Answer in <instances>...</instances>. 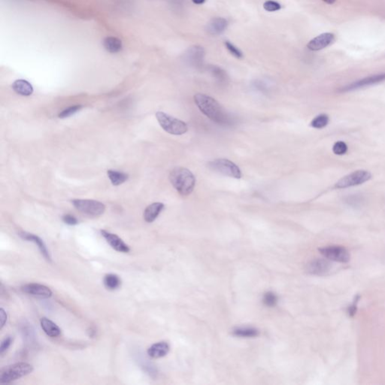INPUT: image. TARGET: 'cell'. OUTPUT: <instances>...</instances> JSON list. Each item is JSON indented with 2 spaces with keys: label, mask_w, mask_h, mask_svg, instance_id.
<instances>
[{
  "label": "cell",
  "mask_w": 385,
  "mask_h": 385,
  "mask_svg": "<svg viewBox=\"0 0 385 385\" xmlns=\"http://www.w3.org/2000/svg\"><path fill=\"white\" fill-rule=\"evenodd\" d=\"M194 102L200 112L213 122L221 126L231 124V117L229 116L225 109L212 97L203 93H197L194 96Z\"/></svg>",
  "instance_id": "1"
},
{
  "label": "cell",
  "mask_w": 385,
  "mask_h": 385,
  "mask_svg": "<svg viewBox=\"0 0 385 385\" xmlns=\"http://www.w3.org/2000/svg\"><path fill=\"white\" fill-rule=\"evenodd\" d=\"M169 180L174 188L181 196L190 195L196 185V178L189 169L175 167L171 171Z\"/></svg>",
  "instance_id": "2"
},
{
  "label": "cell",
  "mask_w": 385,
  "mask_h": 385,
  "mask_svg": "<svg viewBox=\"0 0 385 385\" xmlns=\"http://www.w3.org/2000/svg\"><path fill=\"white\" fill-rule=\"evenodd\" d=\"M33 366L27 363H18L5 366L0 372V384H9L31 373Z\"/></svg>",
  "instance_id": "3"
},
{
  "label": "cell",
  "mask_w": 385,
  "mask_h": 385,
  "mask_svg": "<svg viewBox=\"0 0 385 385\" xmlns=\"http://www.w3.org/2000/svg\"><path fill=\"white\" fill-rule=\"evenodd\" d=\"M156 118L160 127L169 134L180 136L187 133L188 130V127L185 122L170 116L164 112H157L156 114Z\"/></svg>",
  "instance_id": "4"
},
{
  "label": "cell",
  "mask_w": 385,
  "mask_h": 385,
  "mask_svg": "<svg viewBox=\"0 0 385 385\" xmlns=\"http://www.w3.org/2000/svg\"><path fill=\"white\" fill-rule=\"evenodd\" d=\"M209 169L214 172L222 174L225 176L239 179L242 178V172L237 165L227 159H216L209 163Z\"/></svg>",
  "instance_id": "5"
},
{
  "label": "cell",
  "mask_w": 385,
  "mask_h": 385,
  "mask_svg": "<svg viewBox=\"0 0 385 385\" xmlns=\"http://www.w3.org/2000/svg\"><path fill=\"white\" fill-rule=\"evenodd\" d=\"M372 178V174L366 170H357L352 173L345 175L337 181L335 187L337 189H345L354 186L360 185L369 181Z\"/></svg>",
  "instance_id": "6"
},
{
  "label": "cell",
  "mask_w": 385,
  "mask_h": 385,
  "mask_svg": "<svg viewBox=\"0 0 385 385\" xmlns=\"http://www.w3.org/2000/svg\"><path fill=\"white\" fill-rule=\"evenodd\" d=\"M72 203L77 210L90 216H100L106 211V206L97 200H73Z\"/></svg>",
  "instance_id": "7"
},
{
  "label": "cell",
  "mask_w": 385,
  "mask_h": 385,
  "mask_svg": "<svg viewBox=\"0 0 385 385\" xmlns=\"http://www.w3.org/2000/svg\"><path fill=\"white\" fill-rule=\"evenodd\" d=\"M320 252L327 260L339 263H348L350 260V254L346 248L338 245L324 247L320 248Z\"/></svg>",
  "instance_id": "8"
},
{
  "label": "cell",
  "mask_w": 385,
  "mask_h": 385,
  "mask_svg": "<svg viewBox=\"0 0 385 385\" xmlns=\"http://www.w3.org/2000/svg\"><path fill=\"white\" fill-rule=\"evenodd\" d=\"M385 81V73L376 74V75H370V76L362 78L358 81H354L345 87L341 89L342 92H349L352 90H358V89L363 88V87H369V86L374 85V84H378Z\"/></svg>",
  "instance_id": "9"
},
{
  "label": "cell",
  "mask_w": 385,
  "mask_h": 385,
  "mask_svg": "<svg viewBox=\"0 0 385 385\" xmlns=\"http://www.w3.org/2000/svg\"><path fill=\"white\" fill-rule=\"evenodd\" d=\"M335 41V35L331 33H323L314 38L308 43L307 47L311 51H317L327 48Z\"/></svg>",
  "instance_id": "10"
},
{
  "label": "cell",
  "mask_w": 385,
  "mask_h": 385,
  "mask_svg": "<svg viewBox=\"0 0 385 385\" xmlns=\"http://www.w3.org/2000/svg\"><path fill=\"white\" fill-rule=\"evenodd\" d=\"M21 291L25 294L39 298L48 299L52 296V291L49 287L37 283H30L21 287Z\"/></svg>",
  "instance_id": "11"
},
{
  "label": "cell",
  "mask_w": 385,
  "mask_h": 385,
  "mask_svg": "<svg viewBox=\"0 0 385 385\" xmlns=\"http://www.w3.org/2000/svg\"><path fill=\"white\" fill-rule=\"evenodd\" d=\"M331 263L324 259H315L308 263L306 270L311 275H324L330 272Z\"/></svg>",
  "instance_id": "12"
},
{
  "label": "cell",
  "mask_w": 385,
  "mask_h": 385,
  "mask_svg": "<svg viewBox=\"0 0 385 385\" xmlns=\"http://www.w3.org/2000/svg\"><path fill=\"white\" fill-rule=\"evenodd\" d=\"M102 236L106 239V242L111 245L113 249L118 252L128 253L130 252V248L118 235L109 233L106 230H101Z\"/></svg>",
  "instance_id": "13"
},
{
  "label": "cell",
  "mask_w": 385,
  "mask_h": 385,
  "mask_svg": "<svg viewBox=\"0 0 385 385\" xmlns=\"http://www.w3.org/2000/svg\"><path fill=\"white\" fill-rule=\"evenodd\" d=\"M204 48L199 45L190 47L187 49L185 54L186 60L194 66H201L204 60Z\"/></svg>",
  "instance_id": "14"
},
{
  "label": "cell",
  "mask_w": 385,
  "mask_h": 385,
  "mask_svg": "<svg viewBox=\"0 0 385 385\" xmlns=\"http://www.w3.org/2000/svg\"><path fill=\"white\" fill-rule=\"evenodd\" d=\"M19 236L24 240L29 241V242H32L36 244L42 256L48 261L51 262V255H50L49 251H48L45 242H43V240L40 237L36 236V235L32 234V233H26V232H21V233H19Z\"/></svg>",
  "instance_id": "15"
},
{
  "label": "cell",
  "mask_w": 385,
  "mask_h": 385,
  "mask_svg": "<svg viewBox=\"0 0 385 385\" xmlns=\"http://www.w3.org/2000/svg\"><path fill=\"white\" fill-rule=\"evenodd\" d=\"M228 27L227 20L223 18H215L211 20L206 26V31L212 36L222 34Z\"/></svg>",
  "instance_id": "16"
},
{
  "label": "cell",
  "mask_w": 385,
  "mask_h": 385,
  "mask_svg": "<svg viewBox=\"0 0 385 385\" xmlns=\"http://www.w3.org/2000/svg\"><path fill=\"white\" fill-rule=\"evenodd\" d=\"M170 347L166 342H160L151 345L148 349V355L151 358L158 359L165 357L169 353Z\"/></svg>",
  "instance_id": "17"
},
{
  "label": "cell",
  "mask_w": 385,
  "mask_h": 385,
  "mask_svg": "<svg viewBox=\"0 0 385 385\" xmlns=\"http://www.w3.org/2000/svg\"><path fill=\"white\" fill-rule=\"evenodd\" d=\"M163 209H164V204L163 203H152L148 206L144 212V219L147 223L154 222L158 218Z\"/></svg>",
  "instance_id": "18"
},
{
  "label": "cell",
  "mask_w": 385,
  "mask_h": 385,
  "mask_svg": "<svg viewBox=\"0 0 385 385\" xmlns=\"http://www.w3.org/2000/svg\"><path fill=\"white\" fill-rule=\"evenodd\" d=\"M40 324L42 330L50 337H58L61 334V330H60V327L55 323L48 319V318H41Z\"/></svg>",
  "instance_id": "19"
},
{
  "label": "cell",
  "mask_w": 385,
  "mask_h": 385,
  "mask_svg": "<svg viewBox=\"0 0 385 385\" xmlns=\"http://www.w3.org/2000/svg\"><path fill=\"white\" fill-rule=\"evenodd\" d=\"M12 89L21 96L28 97L33 93V86L26 80H17L12 84Z\"/></svg>",
  "instance_id": "20"
},
{
  "label": "cell",
  "mask_w": 385,
  "mask_h": 385,
  "mask_svg": "<svg viewBox=\"0 0 385 385\" xmlns=\"http://www.w3.org/2000/svg\"><path fill=\"white\" fill-rule=\"evenodd\" d=\"M103 45L106 51L112 54H116L122 50V42L119 39L113 36L106 37L103 41Z\"/></svg>",
  "instance_id": "21"
},
{
  "label": "cell",
  "mask_w": 385,
  "mask_h": 385,
  "mask_svg": "<svg viewBox=\"0 0 385 385\" xmlns=\"http://www.w3.org/2000/svg\"><path fill=\"white\" fill-rule=\"evenodd\" d=\"M259 333V330L254 327H237L233 330L234 336L241 338L257 337Z\"/></svg>",
  "instance_id": "22"
},
{
  "label": "cell",
  "mask_w": 385,
  "mask_h": 385,
  "mask_svg": "<svg viewBox=\"0 0 385 385\" xmlns=\"http://www.w3.org/2000/svg\"><path fill=\"white\" fill-rule=\"evenodd\" d=\"M107 174L111 182L115 186L121 185L123 183L125 182L129 178V175L127 174L118 172V171L109 170Z\"/></svg>",
  "instance_id": "23"
},
{
  "label": "cell",
  "mask_w": 385,
  "mask_h": 385,
  "mask_svg": "<svg viewBox=\"0 0 385 385\" xmlns=\"http://www.w3.org/2000/svg\"><path fill=\"white\" fill-rule=\"evenodd\" d=\"M104 285L108 290L115 291L121 285V279L115 274H108L104 278Z\"/></svg>",
  "instance_id": "24"
},
{
  "label": "cell",
  "mask_w": 385,
  "mask_h": 385,
  "mask_svg": "<svg viewBox=\"0 0 385 385\" xmlns=\"http://www.w3.org/2000/svg\"><path fill=\"white\" fill-rule=\"evenodd\" d=\"M329 121H330V118H329L328 115L321 114L312 120V122H311V127L315 129H323L327 127V124H329Z\"/></svg>",
  "instance_id": "25"
},
{
  "label": "cell",
  "mask_w": 385,
  "mask_h": 385,
  "mask_svg": "<svg viewBox=\"0 0 385 385\" xmlns=\"http://www.w3.org/2000/svg\"><path fill=\"white\" fill-rule=\"evenodd\" d=\"M278 300V298L276 294L275 293L271 292V291L266 292L263 295V303H264L265 306H268V307H274V306H276Z\"/></svg>",
  "instance_id": "26"
},
{
  "label": "cell",
  "mask_w": 385,
  "mask_h": 385,
  "mask_svg": "<svg viewBox=\"0 0 385 385\" xmlns=\"http://www.w3.org/2000/svg\"><path fill=\"white\" fill-rule=\"evenodd\" d=\"M81 109H82V106H81V105H76V106H71V107L67 108V109H65V110L62 111V112L59 114V118H69V117L72 116V115H75V113L79 112Z\"/></svg>",
  "instance_id": "27"
},
{
  "label": "cell",
  "mask_w": 385,
  "mask_h": 385,
  "mask_svg": "<svg viewBox=\"0 0 385 385\" xmlns=\"http://www.w3.org/2000/svg\"><path fill=\"white\" fill-rule=\"evenodd\" d=\"M210 70L219 82H225L227 81V74L221 68L218 66H212Z\"/></svg>",
  "instance_id": "28"
},
{
  "label": "cell",
  "mask_w": 385,
  "mask_h": 385,
  "mask_svg": "<svg viewBox=\"0 0 385 385\" xmlns=\"http://www.w3.org/2000/svg\"><path fill=\"white\" fill-rule=\"evenodd\" d=\"M333 151L336 155H343L348 151V146L345 142L339 141L333 145Z\"/></svg>",
  "instance_id": "29"
},
{
  "label": "cell",
  "mask_w": 385,
  "mask_h": 385,
  "mask_svg": "<svg viewBox=\"0 0 385 385\" xmlns=\"http://www.w3.org/2000/svg\"><path fill=\"white\" fill-rule=\"evenodd\" d=\"M225 46L226 48H227V49L228 50L229 52H230L232 55L236 57V58L241 59L243 57V54H242V51H241L239 48H236V47L234 45H233L231 42L227 41V42H225Z\"/></svg>",
  "instance_id": "30"
},
{
  "label": "cell",
  "mask_w": 385,
  "mask_h": 385,
  "mask_svg": "<svg viewBox=\"0 0 385 385\" xmlns=\"http://www.w3.org/2000/svg\"><path fill=\"white\" fill-rule=\"evenodd\" d=\"M360 300V296L359 295V294H357V295H356L355 297H354L353 303H351V304L348 306V309H347V313H348V316L351 317V318H353V317L356 315V313H357V304H358Z\"/></svg>",
  "instance_id": "31"
},
{
  "label": "cell",
  "mask_w": 385,
  "mask_h": 385,
  "mask_svg": "<svg viewBox=\"0 0 385 385\" xmlns=\"http://www.w3.org/2000/svg\"><path fill=\"white\" fill-rule=\"evenodd\" d=\"M263 8H264L265 10L267 11V12H272L280 10L281 6V5H280L279 3H277V2L269 0V1L265 2V3H263Z\"/></svg>",
  "instance_id": "32"
},
{
  "label": "cell",
  "mask_w": 385,
  "mask_h": 385,
  "mask_svg": "<svg viewBox=\"0 0 385 385\" xmlns=\"http://www.w3.org/2000/svg\"><path fill=\"white\" fill-rule=\"evenodd\" d=\"M12 338L11 336H6L1 342V345H0V354H3L8 349L9 347L11 346L12 343Z\"/></svg>",
  "instance_id": "33"
},
{
  "label": "cell",
  "mask_w": 385,
  "mask_h": 385,
  "mask_svg": "<svg viewBox=\"0 0 385 385\" xmlns=\"http://www.w3.org/2000/svg\"><path fill=\"white\" fill-rule=\"evenodd\" d=\"M63 221L68 225L74 226L78 224V220L73 215H65L63 217Z\"/></svg>",
  "instance_id": "34"
},
{
  "label": "cell",
  "mask_w": 385,
  "mask_h": 385,
  "mask_svg": "<svg viewBox=\"0 0 385 385\" xmlns=\"http://www.w3.org/2000/svg\"><path fill=\"white\" fill-rule=\"evenodd\" d=\"M347 202H348V204L351 205V206H357V205L360 204L361 199L359 198V197H351L350 198L348 199Z\"/></svg>",
  "instance_id": "35"
},
{
  "label": "cell",
  "mask_w": 385,
  "mask_h": 385,
  "mask_svg": "<svg viewBox=\"0 0 385 385\" xmlns=\"http://www.w3.org/2000/svg\"><path fill=\"white\" fill-rule=\"evenodd\" d=\"M0 318H1V329H3L7 321V314L3 308L0 309Z\"/></svg>",
  "instance_id": "36"
},
{
  "label": "cell",
  "mask_w": 385,
  "mask_h": 385,
  "mask_svg": "<svg viewBox=\"0 0 385 385\" xmlns=\"http://www.w3.org/2000/svg\"><path fill=\"white\" fill-rule=\"evenodd\" d=\"M192 3H195L197 5H201L206 2V0H192Z\"/></svg>",
  "instance_id": "37"
},
{
  "label": "cell",
  "mask_w": 385,
  "mask_h": 385,
  "mask_svg": "<svg viewBox=\"0 0 385 385\" xmlns=\"http://www.w3.org/2000/svg\"><path fill=\"white\" fill-rule=\"evenodd\" d=\"M323 1L324 2V3H327V4H333V3H335V2L336 1V0H323Z\"/></svg>",
  "instance_id": "38"
}]
</instances>
